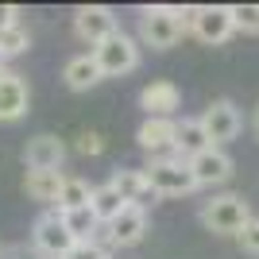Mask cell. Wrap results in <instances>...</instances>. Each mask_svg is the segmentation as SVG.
Masks as SVG:
<instances>
[{
	"label": "cell",
	"instance_id": "1",
	"mask_svg": "<svg viewBox=\"0 0 259 259\" xmlns=\"http://www.w3.org/2000/svg\"><path fill=\"white\" fill-rule=\"evenodd\" d=\"M186 35V8H143L140 39L155 51H166Z\"/></svg>",
	"mask_w": 259,
	"mask_h": 259
},
{
	"label": "cell",
	"instance_id": "2",
	"mask_svg": "<svg viewBox=\"0 0 259 259\" xmlns=\"http://www.w3.org/2000/svg\"><path fill=\"white\" fill-rule=\"evenodd\" d=\"M89 54H93L101 77H124V74H132V70L140 66V47H136V39L124 35V31H112L105 43H97Z\"/></svg>",
	"mask_w": 259,
	"mask_h": 259
},
{
	"label": "cell",
	"instance_id": "3",
	"mask_svg": "<svg viewBox=\"0 0 259 259\" xmlns=\"http://www.w3.org/2000/svg\"><path fill=\"white\" fill-rule=\"evenodd\" d=\"M143 178H147L155 197H186V194L197 190L186 159H151V166L143 170Z\"/></svg>",
	"mask_w": 259,
	"mask_h": 259
},
{
	"label": "cell",
	"instance_id": "4",
	"mask_svg": "<svg viewBox=\"0 0 259 259\" xmlns=\"http://www.w3.org/2000/svg\"><path fill=\"white\" fill-rule=\"evenodd\" d=\"M186 31H194L201 43H225L232 27V12L228 4H201V8H186Z\"/></svg>",
	"mask_w": 259,
	"mask_h": 259
},
{
	"label": "cell",
	"instance_id": "5",
	"mask_svg": "<svg viewBox=\"0 0 259 259\" xmlns=\"http://www.w3.org/2000/svg\"><path fill=\"white\" fill-rule=\"evenodd\" d=\"M248 217H251V209H248L244 197L221 194V197H213V201L201 209V225H205L209 232H221V236H236Z\"/></svg>",
	"mask_w": 259,
	"mask_h": 259
},
{
	"label": "cell",
	"instance_id": "6",
	"mask_svg": "<svg viewBox=\"0 0 259 259\" xmlns=\"http://www.w3.org/2000/svg\"><path fill=\"white\" fill-rule=\"evenodd\" d=\"M197 120H201V132H205L209 147H225L228 140L240 136V112L232 101H213Z\"/></svg>",
	"mask_w": 259,
	"mask_h": 259
},
{
	"label": "cell",
	"instance_id": "7",
	"mask_svg": "<svg viewBox=\"0 0 259 259\" xmlns=\"http://www.w3.org/2000/svg\"><path fill=\"white\" fill-rule=\"evenodd\" d=\"M31 240H35V248H39V255H43V259H62L66 251L74 248V236L66 232L62 217L54 213V209H51V213H43L39 221H35Z\"/></svg>",
	"mask_w": 259,
	"mask_h": 259
},
{
	"label": "cell",
	"instance_id": "8",
	"mask_svg": "<svg viewBox=\"0 0 259 259\" xmlns=\"http://www.w3.org/2000/svg\"><path fill=\"white\" fill-rule=\"evenodd\" d=\"M27 105H31L27 81L16 70L0 66V124H16L20 116H27Z\"/></svg>",
	"mask_w": 259,
	"mask_h": 259
},
{
	"label": "cell",
	"instance_id": "9",
	"mask_svg": "<svg viewBox=\"0 0 259 259\" xmlns=\"http://www.w3.org/2000/svg\"><path fill=\"white\" fill-rule=\"evenodd\" d=\"M140 108L151 120H174V112L182 108V89L174 81H166V77H159V81L140 89Z\"/></svg>",
	"mask_w": 259,
	"mask_h": 259
},
{
	"label": "cell",
	"instance_id": "10",
	"mask_svg": "<svg viewBox=\"0 0 259 259\" xmlns=\"http://www.w3.org/2000/svg\"><path fill=\"white\" fill-rule=\"evenodd\" d=\"M74 31H77L81 43L97 47V43H105L112 31H120V27H116V16H112L108 8H101V4H85V8L74 12Z\"/></svg>",
	"mask_w": 259,
	"mask_h": 259
},
{
	"label": "cell",
	"instance_id": "11",
	"mask_svg": "<svg viewBox=\"0 0 259 259\" xmlns=\"http://www.w3.org/2000/svg\"><path fill=\"white\" fill-rule=\"evenodd\" d=\"M143 232H147V209L124 205V213L105 225V244H112V248H132V244L143 240Z\"/></svg>",
	"mask_w": 259,
	"mask_h": 259
},
{
	"label": "cell",
	"instance_id": "12",
	"mask_svg": "<svg viewBox=\"0 0 259 259\" xmlns=\"http://www.w3.org/2000/svg\"><path fill=\"white\" fill-rule=\"evenodd\" d=\"M186 166L194 174V186H221V182H228V174H232V159H228L221 147H205L201 155L186 159Z\"/></svg>",
	"mask_w": 259,
	"mask_h": 259
},
{
	"label": "cell",
	"instance_id": "13",
	"mask_svg": "<svg viewBox=\"0 0 259 259\" xmlns=\"http://www.w3.org/2000/svg\"><path fill=\"white\" fill-rule=\"evenodd\" d=\"M136 143L151 159H178L174 155V120H143L140 132H136Z\"/></svg>",
	"mask_w": 259,
	"mask_h": 259
},
{
	"label": "cell",
	"instance_id": "14",
	"mask_svg": "<svg viewBox=\"0 0 259 259\" xmlns=\"http://www.w3.org/2000/svg\"><path fill=\"white\" fill-rule=\"evenodd\" d=\"M23 162H27V170H62L66 143L58 136H35L23 147Z\"/></svg>",
	"mask_w": 259,
	"mask_h": 259
},
{
	"label": "cell",
	"instance_id": "15",
	"mask_svg": "<svg viewBox=\"0 0 259 259\" xmlns=\"http://www.w3.org/2000/svg\"><path fill=\"white\" fill-rule=\"evenodd\" d=\"M108 186L116 190L120 197H124V205H136V209H147L155 201L151 186H147V178H143V170H116L112 178H108Z\"/></svg>",
	"mask_w": 259,
	"mask_h": 259
},
{
	"label": "cell",
	"instance_id": "16",
	"mask_svg": "<svg viewBox=\"0 0 259 259\" xmlns=\"http://www.w3.org/2000/svg\"><path fill=\"white\" fill-rule=\"evenodd\" d=\"M209 147L205 132H201V120L197 116H174V155L178 159H194V155H201Z\"/></svg>",
	"mask_w": 259,
	"mask_h": 259
},
{
	"label": "cell",
	"instance_id": "17",
	"mask_svg": "<svg viewBox=\"0 0 259 259\" xmlns=\"http://www.w3.org/2000/svg\"><path fill=\"white\" fill-rule=\"evenodd\" d=\"M62 170H27L23 174V194L39 201V205H54V197L62 190Z\"/></svg>",
	"mask_w": 259,
	"mask_h": 259
},
{
	"label": "cell",
	"instance_id": "18",
	"mask_svg": "<svg viewBox=\"0 0 259 259\" xmlns=\"http://www.w3.org/2000/svg\"><path fill=\"white\" fill-rule=\"evenodd\" d=\"M62 77H66V85L74 89V93H85V89H93L101 81V70H97V62H93V54H77V58L66 62Z\"/></svg>",
	"mask_w": 259,
	"mask_h": 259
},
{
	"label": "cell",
	"instance_id": "19",
	"mask_svg": "<svg viewBox=\"0 0 259 259\" xmlns=\"http://www.w3.org/2000/svg\"><path fill=\"white\" fill-rule=\"evenodd\" d=\"M89 213L97 217V225H108V221H116L124 213V197L112 190V186H93V194H89Z\"/></svg>",
	"mask_w": 259,
	"mask_h": 259
},
{
	"label": "cell",
	"instance_id": "20",
	"mask_svg": "<svg viewBox=\"0 0 259 259\" xmlns=\"http://www.w3.org/2000/svg\"><path fill=\"white\" fill-rule=\"evenodd\" d=\"M89 194H93V186H89V182H81V178H62V190H58V197H54V213L85 209Z\"/></svg>",
	"mask_w": 259,
	"mask_h": 259
},
{
	"label": "cell",
	"instance_id": "21",
	"mask_svg": "<svg viewBox=\"0 0 259 259\" xmlns=\"http://www.w3.org/2000/svg\"><path fill=\"white\" fill-rule=\"evenodd\" d=\"M27 47H31V35H27V27H20V23L0 27V62H4V58H16V54H23Z\"/></svg>",
	"mask_w": 259,
	"mask_h": 259
},
{
	"label": "cell",
	"instance_id": "22",
	"mask_svg": "<svg viewBox=\"0 0 259 259\" xmlns=\"http://www.w3.org/2000/svg\"><path fill=\"white\" fill-rule=\"evenodd\" d=\"M232 12V27L244 35H259V4H228Z\"/></svg>",
	"mask_w": 259,
	"mask_h": 259
},
{
	"label": "cell",
	"instance_id": "23",
	"mask_svg": "<svg viewBox=\"0 0 259 259\" xmlns=\"http://www.w3.org/2000/svg\"><path fill=\"white\" fill-rule=\"evenodd\" d=\"M236 240H240V248L248 251V255H259V217H248V221H244V228L236 232Z\"/></svg>",
	"mask_w": 259,
	"mask_h": 259
},
{
	"label": "cell",
	"instance_id": "24",
	"mask_svg": "<svg viewBox=\"0 0 259 259\" xmlns=\"http://www.w3.org/2000/svg\"><path fill=\"white\" fill-rule=\"evenodd\" d=\"M62 259H108V251H105V244H93V240H89V244H74Z\"/></svg>",
	"mask_w": 259,
	"mask_h": 259
},
{
	"label": "cell",
	"instance_id": "25",
	"mask_svg": "<svg viewBox=\"0 0 259 259\" xmlns=\"http://www.w3.org/2000/svg\"><path fill=\"white\" fill-rule=\"evenodd\" d=\"M77 151H81V155H101V151H105L101 132H81V136H77Z\"/></svg>",
	"mask_w": 259,
	"mask_h": 259
},
{
	"label": "cell",
	"instance_id": "26",
	"mask_svg": "<svg viewBox=\"0 0 259 259\" xmlns=\"http://www.w3.org/2000/svg\"><path fill=\"white\" fill-rule=\"evenodd\" d=\"M16 16H20V8H16V4H0V27H12V23H20Z\"/></svg>",
	"mask_w": 259,
	"mask_h": 259
},
{
	"label": "cell",
	"instance_id": "27",
	"mask_svg": "<svg viewBox=\"0 0 259 259\" xmlns=\"http://www.w3.org/2000/svg\"><path fill=\"white\" fill-rule=\"evenodd\" d=\"M251 132H255V140H259V108H255V116H251Z\"/></svg>",
	"mask_w": 259,
	"mask_h": 259
}]
</instances>
